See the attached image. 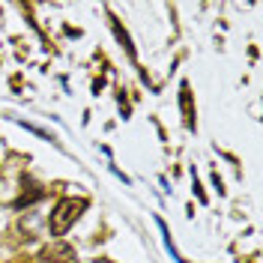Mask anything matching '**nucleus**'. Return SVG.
<instances>
[{
    "mask_svg": "<svg viewBox=\"0 0 263 263\" xmlns=\"http://www.w3.org/2000/svg\"><path fill=\"white\" fill-rule=\"evenodd\" d=\"M87 206L84 200H60V206L51 213V233H66V230L72 228V221L81 215V210Z\"/></svg>",
    "mask_w": 263,
    "mask_h": 263,
    "instance_id": "f257e3e1",
    "label": "nucleus"
}]
</instances>
